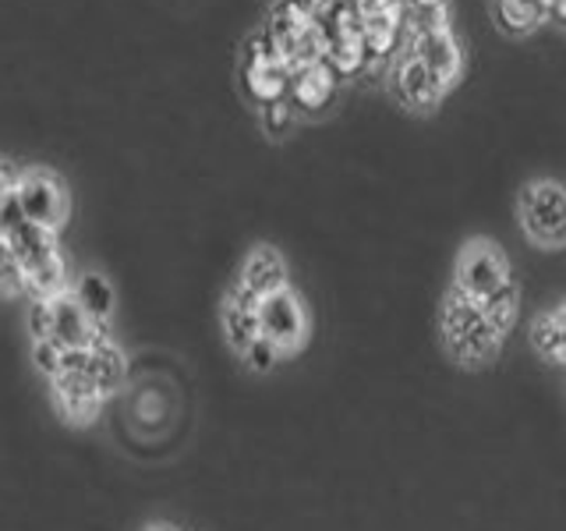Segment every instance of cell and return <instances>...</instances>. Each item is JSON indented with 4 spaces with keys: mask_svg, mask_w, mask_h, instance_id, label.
<instances>
[{
    "mask_svg": "<svg viewBox=\"0 0 566 531\" xmlns=\"http://www.w3.org/2000/svg\"><path fill=\"white\" fill-rule=\"evenodd\" d=\"M538 4H542V8L548 11V8H553V0H538Z\"/></svg>",
    "mask_w": 566,
    "mask_h": 531,
    "instance_id": "f546056e",
    "label": "cell"
},
{
    "mask_svg": "<svg viewBox=\"0 0 566 531\" xmlns=\"http://www.w3.org/2000/svg\"><path fill=\"white\" fill-rule=\"evenodd\" d=\"M22 223H25V212H22V206H18L14 191H11L8 199L0 202V238H8L11 230H18Z\"/></svg>",
    "mask_w": 566,
    "mask_h": 531,
    "instance_id": "cb8c5ba5",
    "label": "cell"
},
{
    "mask_svg": "<svg viewBox=\"0 0 566 531\" xmlns=\"http://www.w3.org/2000/svg\"><path fill=\"white\" fill-rule=\"evenodd\" d=\"M259 319H262V336H270V341L283 351L291 354L305 344L308 336V312L301 305V298L283 288L270 298L259 301Z\"/></svg>",
    "mask_w": 566,
    "mask_h": 531,
    "instance_id": "ba28073f",
    "label": "cell"
},
{
    "mask_svg": "<svg viewBox=\"0 0 566 531\" xmlns=\"http://www.w3.org/2000/svg\"><path fill=\"white\" fill-rule=\"evenodd\" d=\"M407 18H411V8H407L403 0L397 8L365 18V50H368L371 67H379L386 61L394 64L403 53V46H407Z\"/></svg>",
    "mask_w": 566,
    "mask_h": 531,
    "instance_id": "7c38bea8",
    "label": "cell"
},
{
    "mask_svg": "<svg viewBox=\"0 0 566 531\" xmlns=\"http://www.w3.org/2000/svg\"><path fill=\"white\" fill-rule=\"evenodd\" d=\"M548 18L538 0H495V22L506 35H527Z\"/></svg>",
    "mask_w": 566,
    "mask_h": 531,
    "instance_id": "ac0fdd59",
    "label": "cell"
},
{
    "mask_svg": "<svg viewBox=\"0 0 566 531\" xmlns=\"http://www.w3.org/2000/svg\"><path fill=\"white\" fill-rule=\"evenodd\" d=\"M71 294H75V301L85 309V315L93 319V323H99V326L111 323V315L117 309V298H114V288L106 277L82 273L75 283H71Z\"/></svg>",
    "mask_w": 566,
    "mask_h": 531,
    "instance_id": "e0dca14e",
    "label": "cell"
},
{
    "mask_svg": "<svg viewBox=\"0 0 566 531\" xmlns=\"http://www.w3.org/2000/svg\"><path fill=\"white\" fill-rule=\"evenodd\" d=\"M149 531H170V528H149Z\"/></svg>",
    "mask_w": 566,
    "mask_h": 531,
    "instance_id": "4dcf8cb0",
    "label": "cell"
},
{
    "mask_svg": "<svg viewBox=\"0 0 566 531\" xmlns=\"http://www.w3.org/2000/svg\"><path fill=\"white\" fill-rule=\"evenodd\" d=\"M354 8H358L361 18H371V14H379V11H389V8H397L400 0H350Z\"/></svg>",
    "mask_w": 566,
    "mask_h": 531,
    "instance_id": "d4e9b609",
    "label": "cell"
},
{
    "mask_svg": "<svg viewBox=\"0 0 566 531\" xmlns=\"http://www.w3.org/2000/svg\"><path fill=\"white\" fill-rule=\"evenodd\" d=\"M340 75L329 67V61H312V64H301L294 67V79H291V103L297 106V114L315 117L323 114L326 106H333L336 93H340Z\"/></svg>",
    "mask_w": 566,
    "mask_h": 531,
    "instance_id": "8fae6325",
    "label": "cell"
},
{
    "mask_svg": "<svg viewBox=\"0 0 566 531\" xmlns=\"http://www.w3.org/2000/svg\"><path fill=\"white\" fill-rule=\"evenodd\" d=\"M503 336L506 333L492 326L485 305H478V301H471L460 291H450L447 305H442V341H447L457 362L468 365L492 362L500 354Z\"/></svg>",
    "mask_w": 566,
    "mask_h": 531,
    "instance_id": "6da1fadb",
    "label": "cell"
},
{
    "mask_svg": "<svg viewBox=\"0 0 566 531\" xmlns=\"http://www.w3.org/2000/svg\"><path fill=\"white\" fill-rule=\"evenodd\" d=\"M548 22L566 29V0H553V8H548Z\"/></svg>",
    "mask_w": 566,
    "mask_h": 531,
    "instance_id": "f1b7e54d",
    "label": "cell"
},
{
    "mask_svg": "<svg viewBox=\"0 0 566 531\" xmlns=\"http://www.w3.org/2000/svg\"><path fill=\"white\" fill-rule=\"evenodd\" d=\"M556 315V326H559V362H566V305L553 309Z\"/></svg>",
    "mask_w": 566,
    "mask_h": 531,
    "instance_id": "4316f807",
    "label": "cell"
},
{
    "mask_svg": "<svg viewBox=\"0 0 566 531\" xmlns=\"http://www.w3.org/2000/svg\"><path fill=\"white\" fill-rule=\"evenodd\" d=\"M521 230L538 248H566V188L559 181H531L517 202Z\"/></svg>",
    "mask_w": 566,
    "mask_h": 531,
    "instance_id": "277c9868",
    "label": "cell"
},
{
    "mask_svg": "<svg viewBox=\"0 0 566 531\" xmlns=\"http://www.w3.org/2000/svg\"><path fill=\"white\" fill-rule=\"evenodd\" d=\"M238 79H241V93L262 111V106L291 96L294 64L287 61V53L273 43V35L262 29L241 50Z\"/></svg>",
    "mask_w": 566,
    "mask_h": 531,
    "instance_id": "7a4b0ae2",
    "label": "cell"
},
{
    "mask_svg": "<svg viewBox=\"0 0 566 531\" xmlns=\"http://www.w3.org/2000/svg\"><path fill=\"white\" fill-rule=\"evenodd\" d=\"M241 358L248 362V368H252V372H270L283 358V351L270 341V336H255V341L248 344V351L241 354Z\"/></svg>",
    "mask_w": 566,
    "mask_h": 531,
    "instance_id": "7402d4cb",
    "label": "cell"
},
{
    "mask_svg": "<svg viewBox=\"0 0 566 531\" xmlns=\"http://www.w3.org/2000/svg\"><path fill=\"white\" fill-rule=\"evenodd\" d=\"M238 288L248 291L252 298H259V301L287 288V266H283L276 248H270V244L252 248V256H248L241 266Z\"/></svg>",
    "mask_w": 566,
    "mask_h": 531,
    "instance_id": "4fadbf2b",
    "label": "cell"
},
{
    "mask_svg": "<svg viewBox=\"0 0 566 531\" xmlns=\"http://www.w3.org/2000/svg\"><path fill=\"white\" fill-rule=\"evenodd\" d=\"M18 177H22V174H18L11 164H4V159H0V202H4L8 199V195L14 191V185H18Z\"/></svg>",
    "mask_w": 566,
    "mask_h": 531,
    "instance_id": "484cf974",
    "label": "cell"
},
{
    "mask_svg": "<svg viewBox=\"0 0 566 531\" xmlns=\"http://www.w3.org/2000/svg\"><path fill=\"white\" fill-rule=\"evenodd\" d=\"M11 244V252L18 256V262H22V270L29 273L32 266H40L46 262L50 256H57L61 248H57V235L53 230H43V227H35V223H22L18 230H11V235L4 238Z\"/></svg>",
    "mask_w": 566,
    "mask_h": 531,
    "instance_id": "2e32d148",
    "label": "cell"
},
{
    "mask_svg": "<svg viewBox=\"0 0 566 531\" xmlns=\"http://www.w3.org/2000/svg\"><path fill=\"white\" fill-rule=\"evenodd\" d=\"M25 291V270L18 256L11 252V244L0 238V298H11V294H22Z\"/></svg>",
    "mask_w": 566,
    "mask_h": 531,
    "instance_id": "ffe728a7",
    "label": "cell"
},
{
    "mask_svg": "<svg viewBox=\"0 0 566 531\" xmlns=\"http://www.w3.org/2000/svg\"><path fill=\"white\" fill-rule=\"evenodd\" d=\"M389 93L407 111H436L447 96V88L439 85V79L424 67L411 50H403L400 58L389 64Z\"/></svg>",
    "mask_w": 566,
    "mask_h": 531,
    "instance_id": "9c48e42d",
    "label": "cell"
},
{
    "mask_svg": "<svg viewBox=\"0 0 566 531\" xmlns=\"http://www.w3.org/2000/svg\"><path fill=\"white\" fill-rule=\"evenodd\" d=\"M265 32L273 35V43L287 53V61L294 67L326 61V25L301 0H276Z\"/></svg>",
    "mask_w": 566,
    "mask_h": 531,
    "instance_id": "3957f363",
    "label": "cell"
},
{
    "mask_svg": "<svg viewBox=\"0 0 566 531\" xmlns=\"http://www.w3.org/2000/svg\"><path fill=\"white\" fill-rule=\"evenodd\" d=\"M297 106L291 100H280V103H270V106H262L259 111V121H262V132L265 135H273V138H283V135H291V128L297 124Z\"/></svg>",
    "mask_w": 566,
    "mask_h": 531,
    "instance_id": "d6986e66",
    "label": "cell"
},
{
    "mask_svg": "<svg viewBox=\"0 0 566 531\" xmlns=\"http://www.w3.org/2000/svg\"><path fill=\"white\" fill-rule=\"evenodd\" d=\"M14 199L22 206L25 220L43 227V230H57L67 223V212H71V195L64 188V181L57 174L50 170H22L14 185Z\"/></svg>",
    "mask_w": 566,
    "mask_h": 531,
    "instance_id": "52a82bcc",
    "label": "cell"
},
{
    "mask_svg": "<svg viewBox=\"0 0 566 531\" xmlns=\"http://www.w3.org/2000/svg\"><path fill=\"white\" fill-rule=\"evenodd\" d=\"M411 11H436V8H450V0H403Z\"/></svg>",
    "mask_w": 566,
    "mask_h": 531,
    "instance_id": "83f0119b",
    "label": "cell"
},
{
    "mask_svg": "<svg viewBox=\"0 0 566 531\" xmlns=\"http://www.w3.org/2000/svg\"><path fill=\"white\" fill-rule=\"evenodd\" d=\"M53 383V404L67 421H93L103 407V389L96 386L93 372H88V351H64V365Z\"/></svg>",
    "mask_w": 566,
    "mask_h": 531,
    "instance_id": "8992f818",
    "label": "cell"
},
{
    "mask_svg": "<svg viewBox=\"0 0 566 531\" xmlns=\"http://www.w3.org/2000/svg\"><path fill=\"white\" fill-rule=\"evenodd\" d=\"M223 333L227 344L234 347L238 354L248 351V344L262 336V319H259V298H252L248 291L234 288L223 301Z\"/></svg>",
    "mask_w": 566,
    "mask_h": 531,
    "instance_id": "5bb4252c",
    "label": "cell"
},
{
    "mask_svg": "<svg viewBox=\"0 0 566 531\" xmlns=\"http://www.w3.org/2000/svg\"><path fill=\"white\" fill-rule=\"evenodd\" d=\"M506 288H513V277H510V262L500 244L474 238L460 248L453 291L468 294L471 301H478V305H485V301L503 294Z\"/></svg>",
    "mask_w": 566,
    "mask_h": 531,
    "instance_id": "5b68a950",
    "label": "cell"
},
{
    "mask_svg": "<svg viewBox=\"0 0 566 531\" xmlns=\"http://www.w3.org/2000/svg\"><path fill=\"white\" fill-rule=\"evenodd\" d=\"M531 341H535V347L545 354V358L559 362V326H556L553 312H545V315L535 319V326H531Z\"/></svg>",
    "mask_w": 566,
    "mask_h": 531,
    "instance_id": "44dd1931",
    "label": "cell"
},
{
    "mask_svg": "<svg viewBox=\"0 0 566 531\" xmlns=\"http://www.w3.org/2000/svg\"><path fill=\"white\" fill-rule=\"evenodd\" d=\"M32 362L35 368L43 372V376H57L61 365H64V347L61 344H53V341H40V344H32Z\"/></svg>",
    "mask_w": 566,
    "mask_h": 531,
    "instance_id": "603a6c76",
    "label": "cell"
},
{
    "mask_svg": "<svg viewBox=\"0 0 566 531\" xmlns=\"http://www.w3.org/2000/svg\"><path fill=\"white\" fill-rule=\"evenodd\" d=\"M103 336V326L85 315L71 291L50 298V341L64 351H88Z\"/></svg>",
    "mask_w": 566,
    "mask_h": 531,
    "instance_id": "30bf717a",
    "label": "cell"
},
{
    "mask_svg": "<svg viewBox=\"0 0 566 531\" xmlns=\"http://www.w3.org/2000/svg\"><path fill=\"white\" fill-rule=\"evenodd\" d=\"M88 372H93V379L103 389V397H111L114 389H120L124 379H128V362H124V351L106 333L93 347H88Z\"/></svg>",
    "mask_w": 566,
    "mask_h": 531,
    "instance_id": "9a60e30c",
    "label": "cell"
}]
</instances>
